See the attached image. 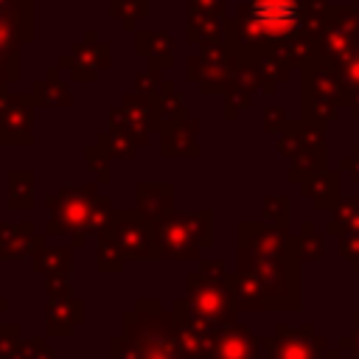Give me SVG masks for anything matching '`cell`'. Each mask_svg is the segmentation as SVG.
I'll use <instances>...</instances> for the list:
<instances>
[{"mask_svg":"<svg viewBox=\"0 0 359 359\" xmlns=\"http://www.w3.org/2000/svg\"><path fill=\"white\" fill-rule=\"evenodd\" d=\"M101 205H104V199L101 202L93 199V188H65L59 196L48 199V208H50L48 233L73 230L79 238V233L95 222Z\"/></svg>","mask_w":359,"mask_h":359,"instance_id":"6da1fadb","label":"cell"},{"mask_svg":"<svg viewBox=\"0 0 359 359\" xmlns=\"http://www.w3.org/2000/svg\"><path fill=\"white\" fill-rule=\"evenodd\" d=\"M297 6L294 0H252L247 8V31L252 39L286 36L283 31L294 28Z\"/></svg>","mask_w":359,"mask_h":359,"instance_id":"7a4b0ae2","label":"cell"},{"mask_svg":"<svg viewBox=\"0 0 359 359\" xmlns=\"http://www.w3.org/2000/svg\"><path fill=\"white\" fill-rule=\"evenodd\" d=\"M34 137V101L25 95H8L0 109V143H28Z\"/></svg>","mask_w":359,"mask_h":359,"instance_id":"3957f363","label":"cell"},{"mask_svg":"<svg viewBox=\"0 0 359 359\" xmlns=\"http://www.w3.org/2000/svg\"><path fill=\"white\" fill-rule=\"evenodd\" d=\"M20 39H28L25 28L11 17L0 14V81L20 79Z\"/></svg>","mask_w":359,"mask_h":359,"instance_id":"277c9868","label":"cell"},{"mask_svg":"<svg viewBox=\"0 0 359 359\" xmlns=\"http://www.w3.org/2000/svg\"><path fill=\"white\" fill-rule=\"evenodd\" d=\"M42 247V238L31 224H0V261H14L34 255Z\"/></svg>","mask_w":359,"mask_h":359,"instance_id":"5b68a950","label":"cell"},{"mask_svg":"<svg viewBox=\"0 0 359 359\" xmlns=\"http://www.w3.org/2000/svg\"><path fill=\"white\" fill-rule=\"evenodd\" d=\"M34 174L28 171H8V208L25 210L34 205Z\"/></svg>","mask_w":359,"mask_h":359,"instance_id":"8992f818","label":"cell"},{"mask_svg":"<svg viewBox=\"0 0 359 359\" xmlns=\"http://www.w3.org/2000/svg\"><path fill=\"white\" fill-rule=\"evenodd\" d=\"M219 359H252V339L233 331L230 337H224L216 348Z\"/></svg>","mask_w":359,"mask_h":359,"instance_id":"52a82bcc","label":"cell"},{"mask_svg":"<svg viewBox=\"0 0 359 359\" xmlns=\"http://www.w3.org/2000/svg\"><path fill=\"white\" fill-rule=\"evenodd\" d=\"M34 95H36V101H42V104H70L67 90L62 87L59 76H53V73H48V79L34 87Z\"/></svg>","mask_w":359,"mask_h":359,"instance_id":"ba28073f","label":"cell"},{"mask_svg":"<svg viewBox=\"0 0 359 359\" xmlns=\"http://www.w3.org/2000/svg\"><path fill=\"white\" fill-rule=\"evenodd\" d=\"M70 258H67V250H42L34 252V269L36 272H48V275H56V269H67Z\"/></svg>","mask_w":359,"mask_h":359,"instance_id":"9c48e42d","label":"cell"},{"mask_svg":"<svg viewBox=\"0 0 359 359\" xmlns=\"http://www.w3.org/2000/svg\"><path fill=\"white\" fill-rule=\"evenodd\" d=\"M3 309H6V300H0V311H3Z\"/></svg>","mask_w":359,"mask_h":359,"instance_id":"30bf717a","label":"cell"}]
</instances>
